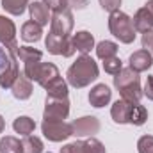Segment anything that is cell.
<instances>
[{
  "label": "cell",
  "instance_id": "9",
  "mask_svg": "<svg viewBox=\"0 0 153 153\" xmlns=\"http://www.w3.org/2000/svg\"><path fill=\"white\" fill-rule=\"evenodd\" d=\"M73 14L70 9H64V11H57L52 14V20H50V32L53 34H59V36H70L71 30H73Z\"/></svg>",
  "mask_w": 153,
  "mask_h": 153
},
{
  "label": "cell",
  "instance_id": "22",
  "mask_svg": "<svg viewBox=\"0 0 153 153\" xmlns=\"http://www.w3.org/2000/svg\"><path fill=\"white\" fill-rule=\"evenodd\" d=\"M14 52H16V57L22 62H25V64L38 62V61H41V57H43V52H39L36 48H30V46H16Z\"/></svg>",
  "mask_w": 153,
  "mask_h": 153
},
{
  "label": "cell",
  "instance_id": "2",
  "mask_svg": "<svg viewBox=\"0 0 153 153\" xmlns=\"http://www.w3.org/2000/svg\"><path fill=\"white\" fill-rule=\"evenodd\" d=\"M114 87L119 91L121 98L130 103H139L141 98L144 96L139 73L134 71L132 68H123L117 75H114Z\"/></svg>",
  "mask_w": 153,
  "mask_h": 153
},
{
  "label": "cell",
  "instance_id": "1",
  "mask_svg": "<svg viewBox=\"0 0 153 153\" xmlns=\"http://www.w3.org/2000/svg\"><path fill=\"white\" fill-rule=\"evenodd\" d=\"M98 64L94 62L93 57L89 55H80L75 62L68 68V84L75 89H82V87H87L91 82H94L98 78Z\"/></svg>",
  "mask_w": 153,
  "mask_h": 153
},
{
  "label": "cell",
  "instance_id": "26",
  "mask_svg": "<svg viewBox=\"0 0 153 153\" xmlns=\"http://www.w3.org/2000/svg\"><path fill=\"white\" fill-rule=\"evenodd\" d=\"M116 53H117V45L114 41H107L105 39V41H100L96 45V55L102 61H105L109 57H116Z\"/></svg>",
  "mask_w": 153,
  "mask_h": 153
},
{
  "label": "cell",
  "instance_id": "16",
  "mask_svg": "<svg viewBox=\"0 0 153 153\" xmlns=\"http://www.w3.org/2000/svg\"><path fill=\"white\" fill-rule=\"evenodd\" d=\"M29 11H30V20H32V22H36L38 25H41V27L48 25L50 9H48L43 2H38V0L30 2V4H29Z\"/></svg>",
  "mask_w": 153,
  "mask_h": 153
},
{
  "label": "cell",
  "instance_id": "30",
  "mask_svg": "<svg viewBox=\"0 0 153 153\" xmlns=\"http://www.w3.org/2000/svg\"><path fill=\"white\" fill-rule=\"evenodd\" d=\"M85 148H87V153H107L105 146L102 141H98L96 137H89L85 139Z\"/></svg>",
  "mask_w": 153,
  "mask_h": 153
},
{
  "label": "cell",
  "instance_id": "13",
  "mask_svg": "<svg viewBox=\"0 0 153 153\" xmlns=\"http://www.w3.org/2000/svg\"><path fill=\"white\" fill-rule=\"evenodd\" d=\"M112 98V91L109 89V85L105 84H96L91 91H89V103L96 109H102L105 105H109Z\"/></svg>",
  "mask_w": 153,
  "mask_h": 153
},
{
  "label": "cell",
  "instance_id": "4",
  "mask_svg": "<svg viewBox=\"0 0 153 153\" xmlns=\"http://www.w3.org/2000/svg\"><path fill=\"white\" fill-rule=\"evenodd\" d=\"M23 73L29 76L30 80L38 82L41 87H46L53 78L61 76V75H59V70H57V66H55V64H52V62H41V61L25 64Z\"/></svg>",
  "mask_w": 153,
  "mask_h": 153
},
{
  "label": "cell",
  "instance_id": "5",
  "mask_svg": "<svg viewBox=\"0 0 153 153\" xmlns=\"http://www.w3.org/2000/svg\"><path fill=\"white\" fill-rule=\"evenodd\" d=\"M41 130H43V135L48 141H52V143H62V141H66V139H70L73 135L71 123H66V121H48V119H43Z\"/></svg>",
  "mask_w": 153,
  "mask_h": 153
},
{
  "label": "cell",
  "instance_id": "14",
  "mask_svg": "<svg viewBox=\"0 0 153 153\" xmlns=\"http://www.w3.org/2000/svg\"><path fill=\"white\" fill-rule=\"evenodd\" d=\"M11 91H13V96L16 100H29L30 94H32V80L25 73H20L18 78L14 80Z\"/></svg>",
  "mask_w": 153,
  "mask_h": 153
},
{
  "label": "cell",
  "instance_id": "29",
  "mask_svg": "<svg viewBox=\"0 0 153 153\" xmlns=\"http://www.w3.org/2000/svg\"><path fill=\"white\" fill-rule=\"evenodd\" d=\"M59 153H87L85 141H75V143H70V144L62 146Z\"/></svg>",
  "mask_w": 153,
  "mask_h": 153
},
{
  "label": "cell",
  "instance_id": "38",
  "mask_svg": "<svg viewBox=\"0 0 153 153\" xmlns=\"http://www.w3.org/2000/svg\"><path fill=\"white\" fill-rule=\"evenodd\" d=\"M4 128H5V121H4V117L0 116V134L4 132Z\"/></svg>",
  "mask_w": 153,
  "mask_h": 153
},
{
  "label": "cell",
  "instance_id": "7",
  "mask_svg": "<svg viewBox=\"0 0 153 153\" xmlns=\"http://www.w3.org/2000/svg\"><path fill=\"white\" fill-rule=\"evenodd\" d=\"M45 45H46V50L53 55H62V57H71L75 53V46H73V41L70 36H59V34H53L50 32L46 39H45Z\"/></svg>",
  "mask_w": 153,
  "mask_h": 153
},
{
  "label": "cell",
  "instance_id": "10",
  "mask_svg": "<svg viewBox=\"0 0 153 153\" xmlns=\"http://www.w3.org/2000/svg\"><path fill=\"white\" fill-rule=\"evenodd\" d=\"M135 32H148L153 29V0H148L132 18Z\"/></svg>",
  "mask_w": 153,
  "mask_h": 153
},
{
  "label": "cell",
  "instance_id": "36",
  "mask_svg": "<svg viewBox=\"0 0 153 153\" xmlns=\"http://www.w3.org/2000/svg\"><path fill=\"white\" fill-rule=\"evenodd\" d=\"M141 43H143V48H144V50H152L153 48V29L148 30V32H143Z\"/></svg>",
  "mask_w": 153,
  "mask_h": 153
},
{
  "label": "cell",
  "instance_id": "8",
  "mask_svg": "<svg viewBox=\"0 0 153 153\" xmlns=\"http://www.w3.org/2000/svg\"><path fill=\"white\" fill-rule=\"evenodd\" d=\"M18 46V43L14 41V43H11L9 46H5V50L9 52V57H11V62H9V66L0 73V87L2 89H11L13 87V84H14V80L18 78L20 75V68H18V57H16V52H14V48Z\"/></svg>",
  "mask_w": 153,
  "mask_h": 153
},
{
  "label": "cell",
  "instance_id": "12",
  "mask_svg": "<svg viewBox=\"0 0 153 153\" xmlns=\"http://www.w3.org/2000/svg\"><path fill=\"white\" fill-rule=\"evenodd\" d=\"M128 62H130L128 68H132V70L137 71V73H143V71H148L153 66V55L150 53V50H144V48H143V50L134 52V53L130 55Z\"/></svg>",
  "mask_w": 153,
  "mask_h": 153
},
{
  "label": "cell",
  "instance_id": "15",
  "mask_svg": "<svg viewBox=\"0 0 153 153\" xmlns=\"http://www.w3.org/2000/svg\"><path fill=\"white\" fill-rule=\"evenodd\" d=\"M71 41H73L75 50L76 52H80L82 55H87V53L94 48V38H93V34L87 32V30H80V32H76L75 36L71 38Z\"/></svg>",
  "mask_w": 153,
  "mask_h": 153
},
{
  "label": "cell",
  "instance_id": "17",
  "mask_svg": "<svg viewBox=\"0 0 153 153\" xmlns=\"http://www.w3.org/2000/svg\"><path fill=\"white\" fill-rule=\"evenodd\" d=\"M130 109H132V103L126 102V100H117L114 102L112 109H111V116L117 125H126L128 123V116H130Z\"/></svg>",
  "mask_w": 153,
  "mask_h": 153
},
{
  "label": "cell",
  "instance_id": "6",
  "mask_svg": "<svg viewBox=\"0 0 153 153\" xmlns=\"http://www.w3.org/2000/svg\"><path fill=\"white\" fill-rule=\"evenodd\" d=\"M68 116H70V100L68 98H50V96H46L43 119L64 121Z\"/></svg>",
  "mask_w": 153,
  "mask_h": 153
},
{
  "label": "cell",
  "instance_id": "23",
  "mask_svg": "<svg viewBox=\"0 0 153 153\" xmlns=\"http://www.w3.org/2000/svg\"><path fill=\"white\" fill-rule=\"evenodd\" d=\"M148 119V111L144 105L141 103H132V109H130V116H128V123L134 125V126H143Z\"/></svg>",
  "mask_w": 153,
  "mask_h": 153
},
{
  "label": "cell",
  "instance_id": "33",
  "mask_svg": "<svg viewBox=\"0 0 153 153\" xmlns=\"http://www.w3.org/2000/svg\"><path fill=\"white\" fill-rule=\"evenodd\" d=\"M43 4H45L50 11H53V13H57V11H64V9H66L64 0H43Z\"/></svg>",
  "mask_w": 153,
  "mask_h": 153
},
{
  "label": "cell",
  "instance_id": "35",
  "mask_svg": "<svg viewBox=\"0 0 153 153\" xmlns=\"http://www.w3.org/2000/svg\"><path fill=\"white\" fill-rule=\"evenodd\" d=\"M9 62H11V57H9V52L5 50V46H2L0 45V73L9 66Z\"/></svg>",
  "mask_w": 153,
  "mask_h": 153
},
{
  "label": "cell",
  "instance_id": "39",
  "mask_svg": "<svg viewBox=\"0 0 153 153\" xmlns=\"http://www.w3.org/2000/svg\"><path fill=\"white\" fill-rule=\"evenodd\" d=\"M152 50H153V48H152Z\"/></svg>",
  "mask_w": 153,
  "mask_h": 153
},
{
  "label": "cell",
  "instance_id": "31",
  "mask_svg": "<svg viewBox=\"0 0 153 153\" xmlns=\"http://www.w3.org/2000/svg\"><path fill=\"white\" fill-rule=\"evenodd\" d=\"M137 152L139 153H153V135H143L137 141Z\"/></svg>",
  "mask_w": 153,
  "mask_h": 153
},
{
  "label": "cell",
  "instance_id": "28",
  "mask_svg": "<svg viewBox=\"0 0 153 153\" xmlns=\"http://www.w3.org/2000/svg\"><path fill=\"white\" fill-rule=\"evenodd\" d=\"M103 70H105V73H109V75H117L121 70H123V62H121V59L116 55V57H109V59H105L103 61Z\"/></svg>",
  "mask_w": 153,
  "mask_h": 153
},
{
  "label": "cell",
  "instance_id": "20",
  "mask_svg": "<svg viewBox=\"0 0 153 153\" xmlns=\"http://www.w3.org/2000/svg\"><path fill=\"white\" fill-rule=\"evenodd\" d=\"M41 34H43V29L41 25H38L36 22H25L23 27H22V39L25 43H38L41 39Z\"/></svg>",
  "mask_w": 153,
  "mask_h": 153
},
{
  "label": "cell",
  "instance_id": "24",
  "mask_svg": "<svg viewBox=\"0 0 153 153\" xmlns=\"http://www.w3.org/2000/svg\"><path fill=\"white\" fill-rule=\"evenodd\" d=\"M29 4H30V0H2L4 11L13 16H22L25 13V9L29 7Z\"/></svg>",
  "mask_w": 153,
  "mask_h": 153
},
{
  "label": "cell",
  "instance_id": "27",
  "mask_svg": "<svg viewBox=\"0 0 153 153\" xmlns=\"http://www.w3.org/2000/svg\"><path fill=\"white\" fill-rule=\"evenodd\" d=\"M22 146H23V153H43V141L36 137V135H27L23 141H22Z\"/></svg>",
  "mask_w": 153,
  "mask_h": 153
},
{
  "label": "cell",
  "instance_id": "32",
  "mask_svg": "<svg viewBox=\"0 0 153 153\" xmlns=\"http://www.w3.org/2000/svg\"><path fill=\"white\" fill-rule=\"evenodd\" d=\"M102 9H105L107 13H114L119 11V5H121V0H98Z\"/></svg>",
  "mask_w": 153,
  "mask_h": 153
},
{
  "label": "cell",
  "instance_id": "18",
  "mask_svg": "<svg viewBox=\"0 0 153 153\" xmlns=\"http://www.w3.org/2000/svg\"><path fill=\"white\" fill-rule=\"evenodd\" d=\"M16 38V25L13 23V20L0 16V43L4 46H9L11 43H14Z\"/></svg>",
  "mask_w": 153,
  "mask_h": 153
},
{
  "label": "cell",
  "instance_id": "37",
  "mask_svg": "<svg viewBox=\"0 0 153 153\" xmlns=\"http://www.w3.org/2000/svg\"><path fill=\"white\" fill-rule=\"evenodd\" d=\"M143 94H144L148 100H152L153 102V76H148V78H146V84H144Z\"/></svg>",
  "mask_w": 153,
  "mask_h": 153
},
{
  "label": "cell",
  "instance_id": "11",
  "mask_svg": "<svg viewBox=\"0 0 153 153\" xmlns=\"http://www.w3.org/2000/svg\"><path fill=\"white\" fill-rule=\"evenodd\" d=\"M71 128H73V135L76 137H85V135L93 137L100 130V121L94 116H84L71 123Z\"/></svg>",
  "mask_w": 153,
  "mask_h": 153
},
{
  "label": "cell",
  "instance_id": "25",
  "mask_svg": "<svg viewBox=\"0 0 153 153\" xmlns=\"http://www.w3.org/2000/svg\"><path fill=\"white\" fill-rule=\"evenodd\" d=\"M0 153H23V146L14 135H5L0 139Z\"/></svg>",
  "mask_w": 153,
  "mask_h": 153
},
{
  "label": "cell",
  "instance_id": "34",
  "mask_svg": "<svg viewBox=\"0 0 153 153\" xmlns=\"http://www.w3.org/2000/svg\"><path fill=\"white\" fill-rule=\"evenodd\" d=\"M64 5H66V9H85L87 5H89V2L87 0H64Z\"/></svg>",
  "mask_w": 153,
  "mask_h": 153
},
{
  "label": "cell",
  "instance_id": "19",
  "mask_svg": "<svg viewBox=\"0 0 153 153\" xmlns=\"http://www.w3.org/2000/svg\"><path fill=\"white\" fill-rule=\"evenodd\" d=\"M45 89H46V96L50 98H68V82L62 76L53 78Z\"/></svg>",
  "mask_w": 153,
  "mask_h": 153
},
{
  "label": "cell",
  "instance_id": "21",
  "mask_svg": "<svg viewBox=\"0 0 153 153\" xmlns=\"http://www.w3.org/2000/svg\"><path fill=\"white\" fill-rule=\"evenodd\" d=\"M13 128H14L16 134L27 137V135H30V134L36 130V121H34L32 117H29V116H20V117L14 119Z\"/></svg>",
  "mask_w": 153,
  "mask_h": 153
},
{
  "label": "cell",
  "instance_id": "3",
  "mask_svg": "<svg viewBox=\"0 0 153 153\" xmlns=\"http://www.w3.org/2000/svg\"><path fill=\"white\" fill-rule=\"evenodd\" d=\"M109 30L116 39H119L125 45H130L135 41V29L132 23V18L125 14L123 11H114L109 16Z\"/></svg>",
  "mask_w": 153,
  "mask_h": 153
}]
</instances>
